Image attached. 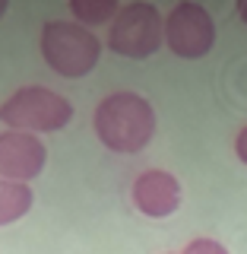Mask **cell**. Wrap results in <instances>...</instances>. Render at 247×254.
Returning a JSON list of instances; mask_svg holds the SVG:
<instances>
[{"label": "cell", "mask_w": 247, "mask_h": 254, "mask_svg": "<svg viewBox=\"0 0 247 254\" xmlns=\"http://www.w3.org/2000/svg\"><path fill=\"white\" fill-rule=\"evenodd\" d=\"M48 162V149L35 133L3 130L0 133V178L29 185L42 175Z\"/></svg>", "instance_id": "cell-6"}, {"label": "cell", "mask_w": 247, "mask_h": 254, "mask_svg": "<svg viewBox=\"0 0 247 254\" xmlns=\"http://www.w3.org/2000/svg\"><path fill=\"white\" fill-rule=\"evenodd\" d=\"M6 6H10V3H6V0H0V19H3V13H6Z\"/></svg>", "instance_id": "cell-13"}, {"label": "cell", "mask_w": 247, "mask_h": 254, "mask_svg": "<svg viewBox=\"0 0 247 254\" xmlns=\"http://www.w3.org/2000/svg\"><path fill=\"white\" fill-rule=\"evenodd\" d=\"M235 156L247 165V124L238 130V137H235Z\"/></svg>", "instance_id": "cell-11"}, {"label": "cell", "mask_w": 247, "mask_h": 254, "mask_svg": "<svg viewBox=\"0 0 247 254\" xmlns=\"http://www.w3.org/2000/svg\"><path fill=\"white\" fill-rule=\"evenodd\" d=\"M92 127L99 133L101 146L111 153H140L155 137V108L140 92H111L99 102L92 115Z\"/></svg>", "instance_id": "cell-1"}, {"label": "cell", "mask_w": 247, "mask_h": 254, "mask_svg": "<svg viewBox=\"0 0 247 254\" xmlns=\"http://www.w3.org/2000/svg\"><path fill=\"white\" fill-rule=\"evenodd\" d=\"M181 254H228V248L216 238H194V242L184 245V251Z\"/></svg>", "instance_id": "cell-10"}, {"label": "cell", "mask_w": 247, "mask_h": 254, "mask_svg": "<svg viewBox=\"0 0 247 254\" xmlns=\"http://www.w3.org/2000/svg\"><path fill=\"white\" fill-rule=\"evenodd\" d=\"M238 16H241V22L247 26V0H238Z\"/></svg>", "instance_id": "cell-12"}, {"label": "cell", "mask_w": 247, "mask_h": 254, "mask_svg": "<svg viewBox=\"0 0 247 254\" xmlns=\"http://www.w3.org/2000/svg\"><path fill=\"white\" fill-rule=\"evenodd\" d=\"M124 3H117V0H70V10H73L76 22L79 26H111V22L117 19V13H121Z\"/></svg>", "instance_id": "cell-9"}, {"label": "cell", "mask_w": 247, "mask_h": 254, "mask_svg": "<svg viewBox=\"0 0 247 254\" xmlns=\"http://www.w3.org/2000/svg\"><path fill=\"white\" fill-rule=\"evenodd\" d=\"M32 203H35V194H32L29 185L0 178V226L19 222L32 210Z\"/></svg>", "instance_id": "cell-8"}, {"label": "cell", "mask_w": 247, "mask_h": 254, "mask_svg": "<svg viewBox=\"0 0 247 254\" xmlns=\"http://www.w3.org/2000/svg\"><path fill=\"white\" fill-rule=\"evenodd\" d=\"M133 206L149 219H168L181 206V181L165 169H146L133 178Z\"/></svg>", "instance_id": "cell-7"}, {"label": "cell", "mask_w": 247, "mask_h": 254, "mask_svg": "<svg viewBox=\"0 0 247 254\" xmlns=\"http://www.w3.org/2000/svg\"><path fill=\"white\" fill-rule=\"evenodd\" d=\"M165 45V19L152 3H124L108 26V48L121 58L146 61Z\"/></svg>", "instance_id": "cell-4"}, {"label": "cell", "mask_w": 247, "mask_h": 254, "mask_svg": "<svg viewBox=\"0 0 247 254\" xmlns=\"http://www.w3.org/2000/svg\"><path fill=\"white\" fill-rule=\"evenodd\" d=\"M42 58L63 79H83L101 58V38L79 22L48 19L42 26Z\"/></svg>", "instance_id": "cell-2"}, {"label": "cell", "mask_w": 247, "mask_h": 254, "mask_svg": "<svg viewBox=\"0 0 247 254\" xmlns=\"http://www.w3.org/2000/svg\"><path fill=\"white\" fill-rule=\"evenodd\" d=\"M73 121V105L48 86H22L0 105V124L19 133H54Z\"/></svg>", "instance_id": "cell-3"}, {"label": "cell", "mask_w": 247, "mask_h": 254, "mask_svg": "<svg viewBox=\"0 0 247 254\" xmlns=\"http://www.w3.org/2000/svg\"><path fill=\"white\" fill-rule=\"evenodd\" d=\"M165 45L174 58L200 61L216 45V22L200 3H178L165 16Z\"/></svg>", "instance_id": "cell-5"}]
</instances>
